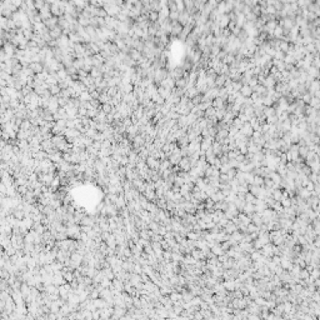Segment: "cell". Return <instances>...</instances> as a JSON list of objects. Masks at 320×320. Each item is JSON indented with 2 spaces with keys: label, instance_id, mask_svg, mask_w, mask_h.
<instances>
[{
  "label": "cell",
  "instance_id": "3",
  "mask_svg": "<svg viewBox=\"0 0 320 320\" xmlns=\"http://www.w3.org/2000/svg\"><path fill=\"white\" fill-rule=\"evenodd\" d=\"M225 80H227V76H225V75H218V76H216V79H215V85L216 86H224L225 85Z\"/></svg>",
  "mask_w": 320,
  "mask_h": 320
},
{
  "label": "cell",
  "instance_id": "1",
  "mask_svg": "<svg viewBox=\"0 0 320 320\" xmlns=\"http://www.w3.org/2000/svg\"><path fill=\"white\" fill-rule=\"evenodd\" d=\"M240 133H241L244 136H251L253 133H254V129L249 123H245L241 128H240Z\"/></svg>",
  "mask_w": 320,
  "mask_h": 320
},
{
  "label": "cell",
  "instance_id": "2",
  "mask_svg": "<svg viewBox=\"0 0 320 320\" xmlns=\"http://www.w3.org/2000/svg\"><path fill=\"white\" fill-rule=\"evenodd\" d=\"M240 94H241L243 98H250L253 94V89L249 85H246V84H244V85H241V88H240Z\"/></svg>",
  "mask_w": 320,
  "mask_h": 320
},
{
  "label": "cell",
  "instance_id": "8",
  "mask_svg": "<svg viewBox=\"0 0 320 320\" xmlns=\"http://www.w3.org/2000/svg\"><path fill=\"white\" fill-rule=\"evenodd\" d=\"M175 84H176V86H179L180 89H184V86L186 85V80L185 79H178Z\"/></svg>",
  "mask_w": 320,
  "mask_h": 320
},
{
  "label": "cell",
  "instance_id": "7",
  "mask_svg": "<svg viewBox=\"0 0 320 320\" xmlns=\"http://www.w3.org/2000/svg\"><path fill=\"white\" fill-rule=\"evenodd\" d=\"M213 106H214V109H215V108H220V106H223V99H222V98L215 99V100L213 101Z\"/></svg>",
  "mask_w": 320,
  "mask_h": 320
},
{
  "label": "cell",
  "instance_id": "5",
  "mask_svg": "<svg viewBox=\"0 0 320 320\" xmlns=\"http://www.w3.org/2000/svg\"><path fill=\"white\" fill-rule=\"evenodd\" d=\"M149 18L152 19L153 21H156L158 19H159V11H156V10H154V11H150V14H149Z\"/></svg>",
  "mask_w": 320,
  "mask_h": 320
},
{
  "label": "cell",
  "instance_id": "4",
  "mask_svg": "<svg viewBox=\"0 0 320 320\" xmlns=\"http://www.w3.org/2000/svg\"><path fill=\"white\" fill-rule=\"evenodd\" d=\"M273 35H274V36L276 38V39H280V38L284 35V29H283V28H281V26L278 25V26L275 28V29H274V31H273Z\"/></svg>",
  "mask_w": 320,
  "mask_h": 320
},
{
  "label": "cell",
  "instance_id": "6",
  "mask_svg": "<svg viewBox=\"0 0 320 320\" xmlns=\"http://www.w3.org/2000/svg\"><path fill=\"white\" fill-rule=\"evenodd\" d=\"M312 99H313V96H312V94H310V93H307V94H304V95H303V100H304L305 104H310Z\"/></svg>",
  "mask_w": 320,
  "mask_h": 320
}]
</instances>
